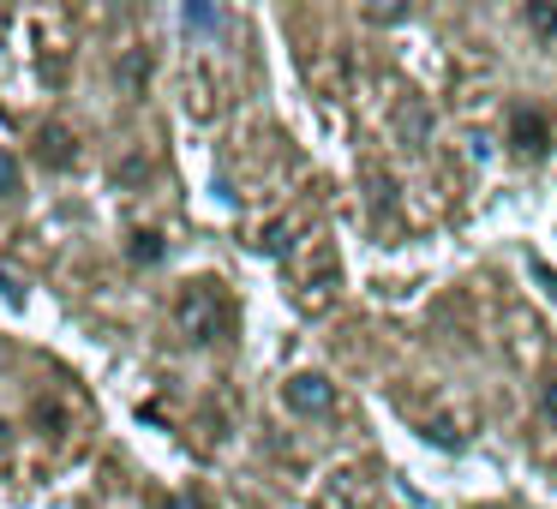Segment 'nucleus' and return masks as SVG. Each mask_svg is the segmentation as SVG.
<instances>
[{"instance_id": "nucleus-2", "label": "nucleus", "mask_w": 557, "mask_h": 509, "mask_svg": "<svg viewBox=\"0 0 557 509\" xmlns=\"http://www.w3.org/2000/svg\"><path fill=\"white\" fill-rule=\"evenodd\" d=\"M282 396H288V408H294V413H330L336 389H330L318 372H300V377H288V384H282Z\"/></svg>"}, {"instance_id": "nucleus-6", "label": "nucleus", "mask_w": 557, "mask_h": 509, "mask_svg": "<svg viewBox=\"0 0 557 509\" xmlns=\"http://www.w3.org/2000/svg\"><path fill=\"white\" fill-rule=\"evenodd\" d=\"M133 258H145V264H157V258H162V246H157V234H138V246H133Z\"/></svg>"}, {"instance_id": "nucleus-4", "label": "nucleus", "mask_w": 557, "mask_h": 509, "mask_svg": "<svg viewBox=\"0 0 557 509\" xmlns=\"http://www.w3.org/2000/svg\"><path fill=\"white\" fill-rule=\"evenodd\" d=\"M18 193H25V181H18V162L0 150V198H18Z\"/></svg>"}, {"instance_id": "nucleus-10", "label": "nucleus", "mask_w": 557, "mask_h": 509, "mask_svg": "<svg viewBox=\"0 0 557 509\" xmlns=\"http://www.w3.org/2000/svg\"><path fill=\"white\" fill-rule=\"evenodd\" d=\"M0 444H7V425H0Z\"/></svg>"}, {"instance_id": "nucleus-1", "label": "nucleus", "mask_w": 557, "mask_h": 509, "mask_svg": "<svg viewBox=\"0 0 557 509\" xmlns=\"http://www.w3.org/2000/svg\"><path fill=\"white\" fill-rule=\"evenodd\" d=\"M181 324L193 342H216L222 330H228V306H222L216 282H193V294L181 300Z\"/></svg>"}, {"instance_id": "nucleus-9", "label": "nucleus", "mask_w": 557, "mask_h": 509, "mask_svg": "<svg viewBox=\"0 0 557 509\" xmlns=\"http://www.w3.org/2000/svg\"><path fill=\"white\" fill-rule=\"evenodd\" d=\"M174 509H205V504H193V497H174Z\"/></svg>"}, {"instance_id": "nucleus-3", "label": "nucleus", "mask_w": 557, "mask_h": 509, "mask_svg": "<svg viewBox=\"0 0 557 509\" xmlns=\"http://www.w3.org/2000/svg\"><path fill=\"white\" fill-rule=\"evenodd\" d=\"M516 145L528 150V157H540V150H545V121H540V114H528V109L516 114Z\"/></svg>"}, {"instance_id": "nucleus-7", "label": "nucleus", "mask_w": 557, "mask_h": 509, "mask_svg": "<svg viewBox=\"0 0 557 509\" xmlns=\"http://www.w3.org/2000/svg\"><path fill=\"white\" fill-rule=\"evenodd\" d=\"M186 25L205 30V25H216V13H210V7H186Z\"/></svg>"}, {"instance_id": "nucleus-5", "label": "nucleus", "mask_w": 557, "mask_h": 509, "mask_svg": "<svg viewBox=\"0 0 557 509\" xmlns=\"http://www.w3.org/2000/svg\"><path fill=\"white\" fill-rule=\"evenodd\" d=\"M528 25H533V30H557V7H552V0H533V7H528Z\"/></svg>"}, {"instance_id": "nucleus-8", "label": "nucleus", "mask_w": 557, "mask_h": 509, "mask_svg": "<svg viewBox=\"0 0 557 509\" xmlns=\"http://www.w3.org/2000/svg\"><path fill=\"white\" fill-rule=\"evenodd\" d=\"M540 408H545V420L557 425V384H545V396H540Z\"/></svg>"}]
</instances>
